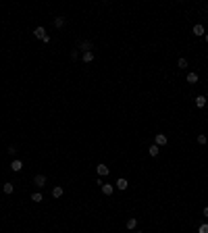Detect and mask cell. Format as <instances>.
<instances>
[{"instance_id": "30bf717a", "label": "cell", "mask_w": 208, "mask_h": 233, "mask_svg": "<svg viewBox=\"0 0 208 233\" xmlns=\"http://www.w3.org/2000/svg\"><path fill=\"white\" fill-rule=\"evenodd\" d=\"M196 106L198 108H204L206 106V98L204 96H196Z\"/></svg>"}, {"instance_id": "ba28073f", "label": "cell", "mask_w": 208, "mask_h": 233, "mask_svg": "<svg viewBox=\"0 0 208 233\" xmlns=\"http://www.w3.org/2000/svg\"><path fill=\"white\" fill-rule=\"evenodd\" d=\"M192 31H194V35H206V31H204V25H194V29H192Z\"/></svg>"}, {"instance_id": "7c38bea8", "label": "cell", "mask_w": 208, "mask_h": 233, "mask_svg": "<svg viewBox=\"0 0 208 233\" xmlns=\"http://www.w3.org/2000/svg\"><path fill=\"white\" fill-rule=\"evenodd\" d=\"M81 58H83V63H92L94 60V52H83Z\"/></svg>"}, {"instance_id": "7402d4cb", "label": "cell", "mask_w": 208, "mask_h": 233, "mask_svg": "<svg viewBox=\"0 0 208 233\" xmlns=\"http://www.w3.org/2000/svg\"><path fill=\"white\" fill-rule=\"evenodd\" d=\"M9 154H17V148H15V146H9Z\"/></svg>"}, {"instance_id": "6da1fadb", "label": "cell", "mask_w": 208, "mask_h": 233, "mask_svg": "<svg viewBox=\"0 0 208 233\" xmlns=\"http://www.w3.org/2000/svg\"><path fill=\"white\" fill-rule=\"evenodd\" d=\"M34 35L38 38V40H44L48 34H46V29H44V27H35V29H34Z\"/></svg>"}, {"instance_id": "44dd1931", "label": "cell", "mask_w": 208, "mask_h": 233, "mask_svg": "<svg viewBox=\"0 0 208 233\" xmlns=\"http://www.w3.org/2000/svg\"><path fill=\"white\" fill-rule=\"evenodd\" d=\"M198 233H208V223H202V225L198 227Z\"/></svg>"}, {"instance_id": "d4e9b609", "label": "cell", "mask_w": 208, "mask_h": 233, "mask_svg": "<svg viewBox=\"0 0 208 233\" xmlns=\"http://www.w3.org/2000/svg\"><path fill=\"white\" fill-rule=\"evenodd\" d=\"M206 98H208V94H206Z\"/></svg>"}, {"instance_id": "277c9868", "label": "cell", "mask_w": 208, "mask_h": 233, "mask_svg": "<svg viewBox=\"0 0 208 233\" xmlns=\"http://www.w3.org/2000/svg\"><path fill=\"white\" fill-rule=\"evenodd\" d=\"M129 187V181L127 179H123V177H121V179H117V189H121V192H123V189H127Z\"/></svg>"}, {"instance_id": "8fae6325", "label": "cell", "mask_w": 208, "mask_h": 233, "mask_svg": "<svg viewBox=\"0 0 208 233\" xmlns=\"http://www.w3.org/2000/svg\"><path fill=\"white\" fill-rule=\"evenodd\" d=\"M92 48H94L92 42H81V50L83 52H92Z\"/></svg>"}, {"instance_id": "e0dca14e", "label": "cell", "mask_w": 208, "mask_h": 233, "mask_svg": "<svg viewBox=\"0 0 208 233\" xmlns=\"http://www.w3.org/2000/svg\"><path fill=\"white\" fill-rule=\"evenodd\" d=\"M177 67H179V69H187V60H185V58L181 56L179 60H177Z\"/></svg>"}, {"instance_id": "5bb4252c", "label": "cell", "mask_w": 208, "mask_h": 233, "mask_svg": "<svg viewBox=\"0 0 208 233\" xmlns=\"http://www.w3.org/2000/svg\"><path fill=\"white\" fill-rule=\"evenodd\" d=\"M63 196V187H52V198H60Z\"/></svg>"}, {"instance_id": "2e32d148", "label": "cell", "mask_w": 208, "mask_h": 233, "mask_svg": "<svg viewBox=\"0 0 208 233\" xmlns=\"http://www.w3.org/2000/svg\"><path fill=\"white\" fill-rule=\"evenodd\" d=\"M31 200H34V202H38V204H40V202L44 200V196H42L40 192H35V194H31Z\"/></svg>"}, {"instance_id": "8992f818", "label": "cell", "mask_w": 208, "mask_h": 233, "mask_svg": "<svg viewBox=\"0 0 208 233\" xmlns=\"http://www.w3.org/2000/svg\"><path fill=\"white\" fill-rule=\"evenodd\" d=\"M154 140H156V146L160 148V146H164V144H167V135H164V133H156V138H154Z\"/></svg>"}, {"instance_id": "7a4b0ae2", "label": "cell", "mask_w": 208, "mask_h": 233, "mask_svg": "<svg viewBox=\"0 0 208 233\" xmlns=\"http://www.w3.org/2000/svg\"><path fill=\"white\" fill-rule=\"evenodd\" d=\"M96 171H98V175H100V177H106V175L110 173V169H108L106 164H98V167H96Z\"/></svg>"}, {"instance_id": "ffe728a7", "label": "cell", "mask_w": 208, "mask_h": 233, "mask_svg": "<svg viewBox=\"0 0 208 233\" xmlns=\"http://www.w3.org/2000/svg\"><path fill=\"white\" fill-rule=\"evenodd\" d=\"M206 142H208V138L204 135V133H200V135H198V144H202V146H206Z\"/></svg>"}, {"instance_id": "9c48e42d", "label": "cell", "mask_w": 208, "mask_h": 233, "mask_svg": "<svg viewBox=\"0 0 208 233\" xmlns=\"http://www.w3.org/2000/svg\"><path fill=\"white\" fill-rule=\"evenodd\" d=\"M187 83L196 85V83H198V73H194V71H192V73H187Z\"/></svg>"}, {"instance_id": "484cf974", "label": "cell", "mask_w": 208, "mask_h": 233, "mask_svg": "<svg viewBox=\"0 0 208 233\" xmlns=\"http://www.w3.org/2000/svg\"><path fill=\"white\" fill-rule=\"evenodd\" d=\"M135 233H139V231H135Z\"/></svg>"}, {"instance_id": "ac0fdd59", "label": "cell", "mask_w": 208, "mask_h": 233, "mask_svg": "<svg viewBox=\"0 0 208 233\" xmlns=\"http://www.w3.org/2000/svg\"><path fill=\"white\" fill-rule=\"evenodd\" d=\"M54 25H56L58 29H60V27L65 25V17H56V19H54Z\"/></svg>"}, {"instance_id": "9a60e30c", "label": "cell", "mask_w": 208, "mask_h": 233, "mask_svg": "<svg viewBox=\"0 0 208 233\" xmlns=\"http://www.w3.org/2000/svg\"><path fill=\"white\" fill-rule=\"evenodd\" d=\"M135 227H138V219H135V217H131V219L127 221V229H135Z\"/></svg>"}, {"instance_id": "4fadbf2b", "label": "cell", "mask_w": 208, "mask_h": 233, "mask_svg": "<svg viewBox=\"0 0 208 233\" xmlns=\"http://www.w3.org/2000/svg\"><path fill=\"white\" fill-rule=\"evenodd\" d=\"M158 152H160V148H158L156 144H154V146H150V148H148V154H150V156H158Z\"/></svg>"}, {"instance_id": "52a82bcc", "label": "cell", "mask_w": 208, "mask_h": 233, "mask_svg": "<svg viewBox=\"0 0 208 233\" xmlns=\"http://www.w3.org/2000/svg\"><path fill=\"white\" fill-rule=\"evenodd\" d=\"M34 183H35L38 187H44V185H46V177H44V175H35Z\"/></svg>"}, {"instance_id": "d6986e66", "label": "cell", "mask_w": 208, "mask_h": 233, "mask_svg": "<svg viewBox=\"0 0 208 233\" xmlns=\"http://www.w3.org/2000/svg\"><path fill=\"white\" fill-rule=\"evenodd\" d=\"M15 192V185L13 183H4V194H13Z\"/></svg>"}, {"instance_id": "5b68a950", "label": "cell", "mask_w": 208, "mask_h": 233, "mask_svg": "<svg viewBox=\"0 0 208 233\" xmlns=\"http://www.w3.org/2000/svg\"><path fill=\"white\" fill-rule=\"evenodd\" d=\"M21 169H23V163H21L19 158H17V160H13V163H11V171H15V173H19Z\"/></svg>"}, {"instance_id": "cb8c5ba5", "label": "cell", "mask_w": 208, "mask_h": 233, "mask_svg": "<svg viewBox=\"0 0 208 233\" xmlns=\"http://www.w3.org/2000/svg\"><path fill=\"white\" fill-rule=\"evenodd\" d=\"M204 38H206V42H208V34H206V35H204Z\"/></svg>"}, {"instance_id": "3957f363", "label": "cell", "mask_w": 208, "mask_h": 233, "mask_svg": "<svg viewBox=\"0 0 208 233\" xmlns=\"http://www.w3.org/2000/svg\"><path fill=\"white\" fill-rule=\"evenodd\" d=\"M100 187H102V194H104V196H113V192H115V187L110 185V183H102Z\"/></svg>"}, {"instance_id": "603a6c76", "label": "cell", "mask_w": 208, "mask_h": 233, "mask_svg": "<svg viewBox=\"0 0 208 233\" xmlns=\"http://www.w3.org/2000/svg\"><path fill=\"white\" fill-rule=\"evenodd\" d=\"M204 217H206V219H208V206H206V208H204Z\"/></svg>"}]
</instances>
